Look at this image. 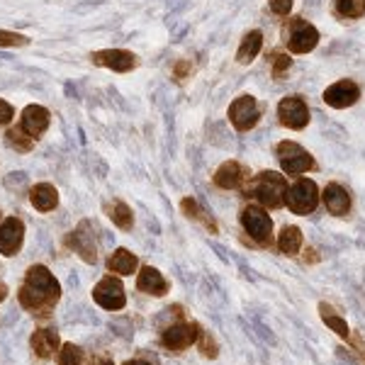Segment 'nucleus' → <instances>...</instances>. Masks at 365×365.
<instances>
[{"label":"nucleus","instance_id":"nucleus-20","mask_svg":"<svg viewBox=\"0 0 365 365\" xmlns=\"http://www.w3.org/2000/svg\"><path fill=\"white\" fill-rule=\"evenodd\" d=\"M29 202L37 212H51L58 205V190L51 182H37V185L29 190Z\"/></svg>","mask_w":365,"mask_h":365},{"label":"nucleus","instance_id":"nucleus-14","mask_svg":"<svg viewBox=\"0 0 365 365\" xmlns=\"http://www.w3.org/2000/svg\"><path fill=\"white\" fill-rule=\"evenodd\" d=\"M29 349H32L34 356L39 361H49L54 358V353H58L61 349V339H58V331L56 329H37V331L29 336Z\"/></svg>","mask_w":365,"mask_h":365},{"label":"nucleus","instance_id":"nucleus-4","mask_svg":"<svg viewBox=\"0 0 365 365\" xmlns=\"http://www.w3.org/2000/svg\"><path fill=\"white\" fill-rule=\"evenodd\" d=\"M241 227L249 237L256 241L258 246H270L273 244V220L268 217L266 210L249 205L241 210Z\"/></svg>","mask_w":365,"mask_h":365},{"label":"nucleus","instance_id":"nucleus-37","mask_svg":"<svg viewBox=\"0 0 365 365\" xmlns=\"http://www.w3.org/2000/svg\"><path fill=\"white\" fill-rule=\"evenodd\" d=\"M187 71H190V63H187V61H180L178 66H175V78H185Z\"/></svg>","mask_w":365,"mask_h":365},{"label":"nucleus","instance_id":"nucleus-18","mask_svg":"<svg viewBox=\"0 0 365 365\" xmlns=\"http://www.w3.org/2000/svg\"><path fill=\"white\" fill-rule=\"evenodd\" d=\"M49 122H51L49 110L42 108V105H27V108L22 110V129H25L29 137L37 139L39 134H44Z\"/></svg>","mask_w":365,"mask_h":365},{"label":"nucleus","instance_id":"nucleus-30","mask_svg":"<svg viewBox=\"0 0 365 365\" xmlns=\"http://www.w3.org/2000/svg\"><path fill=\"white\" fill-rule=\"evenodd\" d=\"M197 346H200V353H202L205 358H210V361H215V358L220 356V344H217L212 331H200Z\"/></svg>","mask_w":365,"mask_h":365},{"label":"nucleus","instance_id":"nucleus-31","mask_svg":"<svg viewBox=\"0 0 365 365\" xmlns=\"http://www.w3.org/2000/svg\"><path fill=\"white\" fill-rule=\"evenodd\" d=\"M29 39L20 32H10V29H0V46H27Z\"/></svg>","mask_w":365,"mask_h":365},{"label":"nucleus","instance_id":"nucleus-34","mask_svg":"<svg viewBox=\"0 0 365 365\" xmlns=\"http://www.w3.org/2000/svg\"><path fill=\"white\" fill-rule=\"evenodd\" d=\"M15 110L10 103H5V100H0V125H8L10 120H13Z\"/></svg>","mask_w":365,"mask_h":365},{"label":"nucleus","instance_id":"nucleus-9","mask_svg":"<svg viewBox=\"0 0 365 365\" xmlns=\"http://www.w3.org/2000/svg\"><path fill=\"white\" fill-rule=\"evenodd\" d=\"M258 120H261V110H258V103L253 96H239L229 105V122L239 132H249L258 125Z\"/></svg>","mask_w":365,"mask_h":365},{"label":"nucleus","instance_id":"nucleus-10","mask_svg":"<svg viewBox=\"0 0 365 365\" xmlns=\"http://www.w3.org/2000/svg\"><path fill=\"white\" fill-rule=\"evenodd\" d=\"M278 117L285 127L290 129H304L309 122V108L299 96H290V98H282L278 105Z\"/></svg>","mask_w":365,"mask_h":365},{"label":"nucleus","instance_id":"nucleus-28","mask_svg":"<svg viewBox=\"0 0 365 365\" xmlns=\"http://www.w3.org/2000/svg\"><path fill=\"white\" fill-rule=\"evenodd\" d=\"M334 5H336V13L349 20H358L365 15V0H334Z\"/></svg>","mask_w":365,"mask_h":365},{"label":"nucleus","instance_id":"nucleus-21","mask_svg":"<svg viewBox=\"0 0 365 365\" xmlns=\"http://www.w3.org/2000/svg\"><path fill=\"white\" fill-rule=\"evenodd\" d=\"M139 268V258L137 253H132L129 249H117L115 253H110L108 258V270L117 275H132Z\"/></svg>","mask_w":365,"mask_h":365},{"label":"nucleus","instance_id":"nucleus-24","mask_svg":"<svg viewBox=\"0 0 365 365\" xmlns=\"http://www.w3.org/2000/svg\"><path fill=\"white\" fill-rule=\"evenodd\" d=\"M319 317H322V322L327 324V327L331 329L334 334H336V336L346 339V341L351 339V329H349V324H346V319L339 314L336 309L331 307V304L319 302Z\"/></svg>","mask_w":365,"mask_h":365},{"label":"nucleus","instance_id":"nucleus-13","mask_svg":"<svg viewBox=\"0 0 365 365\" xmlns=\"http://www.w3.org/2000/svg\"><path fill=\"white\" fill-rule=\"evenodd\" d=\"M358 98H361V88L353 83V81H339V83H334L331 88L324 91V103L336 110L351 108V105L358 103Z\"/></svg>","mask_w":365,"mask_h":365},{"label":"nucleus","instance_id":"nucleus-8","mask_svg":"<svg viewBox=\"0 0 365 365\" xmlns=\"http://www.w3.org/2000/svg\"><path fill=\"white\" fill-rule=\"evenodd\" d=\"M93 299L108 312H117L125 309L127 304V295H125V285H122L120 278H113V275H105L103 280L93 287Z\"/></svg>","mask_w":365,"mask_h":365},{"label":"nucleus","instance_id":"nucleus-15","mask_svg":"<svg viewBox=\"0 0 365 365\" xmlns=\"http://www.w3.org/2000/svg\"><path fill=\"white\" fill-rule=\"evenodd\" d=\"M93 63L105 66V68H113L117 73H127V71H132L137 66V56L125 49H103V51H96V54H93Z\"/></svg>","mask_w":365,"mask_h":365},{"label":"nucleus","instance_id":"nucleus-26","mask_svg":"<svg viewBox=\"0 0 365 365\" xmlns=\"http://www.w3.org/2000/svg\"><path fill=\"white\" fill-rule=\"evenodd\" d=\"M108 212H110V220H113V225H115V227H120L122 232H129V229L134 227V215H132V210H129V205H127V202H122V200H115V202L108 207Z\"/></svg>","mask_w":365,"mask_h":365},{"label":"nucleus","instance_id":"nucleus-38","mask_svg":"<svg viewBox=\"0 0 365 365\" xmlns=\"http://www.w3.org/2000/svg\"><path fill=\"white\" fill-rule=\"evenodd\" d=\"M5 299H8V285L0 280V302H5Z\"/></svg>","mask_w":365,"mask_h":365},{"label":"nucleus","instance_id":"nucleus-19","mask_svg":"<svg viewBox=\"0 0 365 365\" xmlns=\"http://www.w3.org/2000/svg\"><path fill=\"white\" fill-rule=\"evenodd\" d=\"M212 180H215V185L222 187V190H234V187H239L241 182L246 180V168L241 166L239 161H227L217 168Z\"/></svg>","mask_w":365,"mask_h":365},{"label":"nucleus","instance_id":"nucleus-35","mask_svg":"<svg viewBox=\"0 0 365 365\" xmlns=\"http://www.w3.org/2000/svg\"><path fill=\"white\" fill-rule=\"evenodd\" d=\"M25 180H27L25 173H10L8 178H5V185H8V187H17V185H22Z\"/></svg>","mask_w":365,"mask_h":365},{"label":"nucleus","instance_id":"nucleus-7","mask_svg":"<svg viewBox=\"0 0 365 365\" xmlns=\"http://www.w3.org/2000/svg\"><path fill=\"white\" fill-rule=\"evenodd\" d=\"M285 44H287V49L295 51V54H307V51H312L319 44V32H317L309 22H304L302 17H295V20H290V25L285 27Z\"/></svg>","mask_w":365,"mask_h":365},{"label":"nucleus","instance_id":"nucleus-25","mask_svg":"<svg viewBox=\"0 0 365 365\" xmlns=\"http://www.w3.org/2000/svg\"><path fill=\"white\" fill-rule=\"evenodd\" d=\"M263 46V34L258 32V29H253L244 37V42L239 46V54H237V61L239 63H251L253 58L258 56V51H261Z\"/></svg>","mask_w":365,"mask_h":365},{"label":"nucleus","instance_id":"nucleus-33","mask_svg":"<svg viewBox=\"0 0 365 365\" xmlns=\"http://www.w3.org/2000/svg\"><path fill=\"white\" fill-rule=\"evenodd\" d=\"M268 3H270V10L280 17L290 15V10H292V0H268Z\"/></svg>","mask_w":365,"mask_h":365},{"label":"nucleus","instance_id":"nucleus-29","mask_svg":"<svg viewBox=\"0 0 365 365\" xmlns=\"http://www.w3.org/2000/svg\"><path fill=\"white\" fill-rule=\"evenodd\" d=\"M56 363L58 365H83V349L76 344H61Z\"/></svg>","mask_w":365,"mask_h":365},{"label":"nucleus","instance_id":"nucleus-17","mask_svg":"<svg viewBox=\"0 0 365 365\" xmlns=\"http://www.w3.org/2000/svg\"><path fill=\"white\" fill-rule=\"evenodd\" d=\"M322 197H324L327 210L331 212L334 217H346L351 212V195L344 185H339V182H329V185L324 187Z\"/></svg>","mask_w":365,"mask_h":365},{"label":"nucleus","instance_id":"nucleus-5","mask_svg":"<svg viewBox=\"0 0 365 365\" xmlns=\"http://www.w3.org/2000/svg\"><path fill=\"white\" fill-rule=\"evenodd\" d=\"M285 202L290 207L292 215H312L319 205V187L314 180L309 178H299L295 185L287 190Z\"/></svg>","mask_w":365,"mask_h":365},{"label":"nucleus","instance_id":"nucleus-12","mask_svg":"<svg viewBox=\"0 0 365 365\" xmlns=\"http://www.w3.org/2000/svg\"><path fill=\"white\" fill-rule=\"evenodd\" d=\"M25 241V225L17 217H8L0 222V253L3 256H17Z\"/></svg>","mask_w":365,"mask_h":365},{"label":"nucleus","instance_id":"nucleus-3","mask_svg":"<svg viewBox=\"0 0 365 365\" xmlns=\"http://www.w3.org/2000/svg\"><path fill=\"white\" fill-rule=\"evenodd\" d=\"M200 331H202V327H200L197 322L175 319L173 324L163 327V331H161V346L166 351H170V353H180V351H185V349H190L192 344H197Z\"/></svg>","mask_w":365,"mask_h":365},{"label":"nucleus","instance_id":"nucleus-27","mask_svg":"<svg viewBox=\"0 0 365 365\" xmlns=\"http://www.w3.org/2000/svg\"><path fill=\"white\" fill-rule=\"evenodd\" d=\"M5 139H8V144L13 146L15 151H29L34 146V137H29V134L20 127H13V129H8V134H5Z\"/></svg>","mask_w":365,"mask_h":365},{"label":"nucleus","instance_id":"nucleus-1","mask_svg":"<svg viewBox=\"0 0 365 365\" xmlns=\"http://www.w3.org/2000/svg\"><path fill=\"white\" fill-rule=\"evenodd\" d=\"M17 299L29 314L37 319H49L51 312L61 299V285L46 266H29L25 273V282L17 290Z\"/></svg>","mask_w":365,"mask_h":365},{"label":"nucleus","instance_id":"nucleus-22","mask_svg":"<svg viewBox=\"0 0 365 365\" xmlns=\"http://www.w3.org/2000/svg\"><path fill=\"white\" fill-rule=\"evenodd\" d=\"M180 210H182V215L187 217V220H192V222H200V225H202L205 229H207L210 234H217V222H215V217L210 215L207 210L205 207H200L197 205V200H192V197H185L180 202Z\"/></svg>","mask_w":365,"mask_h":365},{"label":"nucleus","instance_id":"nucleus-39","mask_svg":"<svg viewBox=\"0 0 365 365\" xmlns=\"http://www.w3.org/2000/svg\"><path fill=\"white\" fill-rule=\"evenodd\" d=\"M125 365H151L146 358H132V361H127Z\"/></svg>","mask_w":365,"mask_h":365},{"label":"nucleus","instance_id":"nucleus-23","mask_svg":"<svg viewBox=\"0 0 365 365\" xmlns=\"http://www.w3.org/2000/svg\"><path fill=\"white\" fill-rule=\"evenodd\" d=\"M302 241H304L302 229L287 225V227H282L278 234V249L280 253H285V256H297L299 249H302Z\"/></svg>","mask_w":365,"mask_h":365},{"label":"nucleus","instance_id":"nucleus-16","mask_svg":"<svg viewBox=\"0 0 365 365\" xmlns=\"http://www.w3.org/2000/svg\"><path fill=\"white\" fill-rule=\"evenodd\" d=\"M137 290L151 297H163L168 292V280L154 266H144L137 275Z\"/></svg>","mask_w":365,"mask_h":365},{"label":"nucleus","instance_id":"nucleus-36","mask_svg":"<svg viewBox=\"0 0 365 365\" xmlns=\"http://www.w3.org/2000/svg\"><path fill=\"white\" fill-rule=\"evenodd\" d=\"M88 365H115L113 358L110 356H103V353H93L91 361H88Z\"/></svg>","mask_w":365,"mask_h":365},{"label":"nucleus","instance_id":"nucleus-2","mask_svg":"<svg viewBox=\"0 0 365 365\" xmlns=\"http://www.w3.org/2000/svg\"><path fill=\"white\" fill-rule=\"evenodd\" d=\"M249 192L251 197H256L261 205H266L270 210H278L285 205V195H287V182L280 173L275 170H263L256 178L249 182Z\"/></svg>","mask_w":365,"mask_h":365},{"label":"nucleus","instance_id":"nucleus-32","mask_svg":"<svg viewBox=\"0 0 365 365\" xmlns=\"http://www.w3.org/2000/svg\"><path fill=\"white\" fill-rule=\"evenodd\" d=\"M290 56H285V54H275L273 56V76L275 78H282L285 76V71L290 68Z\"/></svg>","mask_w":365,"mask_h":365},{"label":"nucleus","instance_id":"nucleus-6","mask_svg":"<svg viewBox=\"0 0 365 365\" xmlns=\"http://www.w3.org/2000/svg\"><path fill=\"white\" fill-rule=\"evenodd\" d=\"M275 154H278L280 166L287 175H299L314 168V158H312L309 151H304L297 141H280Z\"/></svg>","mask_w":365,"mask_h":365},{"label":"nucleus","instance_id":"nucleus-11","mask_svg":"<svg viewBox=\"0 0 365 365\" xmlns=\"http://www.w3.org/2000/svg\"><path fill=\"white\" fill-rule=\"evenodd\" d=\"M88 229H91V222H81V225L66 237V246L68 249H73V253H78L81 261L93 263V266H96L98 249H96V239H93V234L88 232Z\"/></svg>","mask_w":365,"mask_h":365}]
</instances>
